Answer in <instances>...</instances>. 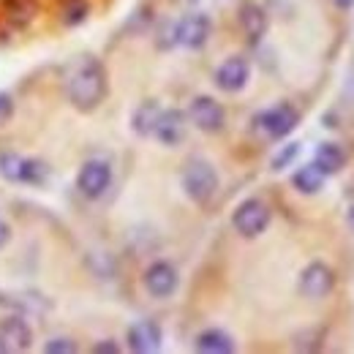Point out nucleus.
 Listing matches in <instances>:
<instances>
[{"instance_id": "1", "label": "nucleus", "mask_w": 354, "mask_h": 354, "mask_svg": "<svg viewBox=\"0 0 354 354\" xmlns=\"http://www.w3.org/2000/svg\"><path fill=\"white\" fill-rule=\"evenodd\" d=\"M66 93H68V101L77 112H95L109 93L106 66L95 55H80L68 66Z\"/></svg>"}, {"instance_id": "2", "label": "nucleus", "mask_w": 354, "mask_h": 354, "mask_svg": "<svg viewBox=\"0 0 354 354\" xmlns=\"http://www.w3.org/2000/svg\"><path fill=\"white\" fill-rule=\"evenodd\" d=\"M180 185H183L185 196H188L194 205H207V202L218 194L221 180H218L216 167H213L207 158L194 156V158H188V161H185V167H183Z\"/></svg>"}, {"instance_id": "3", "label": "nucleus", "mask_w": 354, "mask_h": 354, "mask_svg": "<svg viewBox=\"0 0 354 354\" xmlns=\"http://www.w3.org/2000/svg\"><path fill=\"white\" fill-rule=\"evenodd\" d=\"M272 221V210L265 199L259 196H251V199H243L234 213H232V226L240 237L245 240H257L259 234H265L267 226Z\"/></svg>"}, {"instance_id": "4", "label": "nucleus", "mask_w": 354, "mask_h": 354, "mask_svg": "<svg viewBox=\"0 0 354 354\" xmlns=\"http://www.w3.org/2000/svg\"><path fill=\"white\" fill-rule=\"evenodd\" d=\"M335 283H338L335 270L327 262H319V259L308 262V265L303 267L300 278H297V289H300V295L306 300H324V297H330L335 292Z\"/></svg>"}, {"instance_id": "5", "label": "nucleus", "mask_w": 354, "mask_h": 354, "mask_svg": "<svg viewBox=\"0 0 354 354\" xmlns=\"http://www.w3.org/2000/svg\"><path fill=\"white\" fill-rule=\"evenodd\" d=\"M257 126L265 131V136L281 142L300 126V109L289 101H281V104H275V106L257 115Z\"/></svg>"}, {"instance_id": "6", "label": "nucleus", "mask_w": 354, "mask_h": 354, "mask_svg": "<svg viewBox=\"0 0 354 354\" xmlns=\"http://www.w3.org/2000/svg\"><path fill=\"white\" fill-rule=\"evenodd\" d=\"M188 123L202 133H221L226 126V109L213 95H196L188 106Z\"/></svg>"}, {"instance_id": "7", "label": "nucleus", "mask_w": 354, "mask_h": 354, "mask_svg": "<svg viewBox=\"0 0 354 354\" xmlns=\"http://www.w3.org/2000/svg\"><path fill=\"white\" fill-rule=\"evenodd\" d=\"M112 185V167L104 158H90L77 175V191L85 199H101Z\"/></svg>"}, {"instance_id": "8", "label": "nucleus", "mask_w": 354, "mask_h": 354, "mask_svg": "<svg viewBox=\"0 0 354 354\" xmlns=\"http://www.w3.org/2000/svg\"><path fill=\"white\" fill-rule=\"evenodd\" d=\"M142 283H145V289H147L150 297L167 300V297L175 295L177 286H180V272H177V267L172 262L158 259V262H153V265L145 270Z\"/></svg>"}, {"instance_id": "9", "label": "nucleus", "mask_w": 354, "mask_h": 354, "mask_svg": "<svg viewBox=\"0 0 354 354\" xmlns=\"http://www.w3.org/2000/svg\"><path fill=\"white\" fill-rule=\"evenodd\" d=\"M210 36H213V19L202 11L185 14L177 22V44H183L185 49H202L210 41Z\"/></svg>"}, {"instance_id": "10", "label": "nucleus", "mask_w": 354, "mask_h": 354, "mask_svg": "<svg viewBox=\"0 0 354 354\" xmlns=\"http://www.w3.org/2000/svg\"><path fill=\"white\" fill-rule=\"evenodd\" d=\"M126 344L133 354H153L164 344V330L156 319H139L126 330Z\"/></svg>"}, {"instance_id": "11", "label": "nucleus", "mask_w": 354, "mask_h": 354, "mask_svg": "<svg viewBox=\"0 0 354 354\" xmlns=\"http://www.w3.org/2000/svg\"><path fill=\"white\" fill-rule=\"evenodd\" d=\"M248 80H251V66L240 55L226 57L221 66L216 68V85L223 93H240V90L248 85Z\"/></svg>"}, {"instance_id": "12", "label": "nucleus", "mask_w": 354, "mask_h": 354, "mask_svg": "<svg viewBox=\"0 0 354 354\" xmlns=\"http://www.w3.org/2000/svg\"><path fill=\"white\" fill-rule=\"evenodd\" d=\"M185 133H188V115L183 109H161L153 136L167 147H177L185 139Z\"/></svg>"}, {"instance_id": "13", "label": "nucleus", "mask_w": 354, "mask_h": 354, "mask_svg": "<svg viewBox=\"0 0 354 354\" xmlns=\"http://www.w3.org/2000/svg\"><path fill=\"white\" fill-rule=\"evenodd\" d=\"M0 341L8 346V352H28L33 346V330H30L28 319H22V316L0 319Z\"/></svg>"}, {"instance_id": "14", "label": "nucleus", "mask_w": 354, "mask_h": 354, "mask_svg": "<svg viewBox=\"0 0 354 354\" xmlns=\"http://www.w3.org/2000/svg\"><path fill=\"white\" fill-rule=\"evenodd\" d=\"M237 19H240V28L248 39V44H259L267 36V28H270V19H267V11L259 3H251L245 0L237 11Z\"/></svg>"}, {"instance_id": "15", "label": "nucleus", "mask_w": 354, "mask_h": 354, "mask_svg": "<svg viewBox=\"0 0 354 354\" xmlns=\"http://www.w3.org/2000/svg\"><path fill=\"white\" fill-rule=\"evenodd\" d=\"M194 346H196V352H202V354H232L237 349L234 338H232L226 330H221V327H207V330H202V333L196 335Z\"/></svg>"}, {"instance_id": "16", "label": "nucleus", "mask_w": 354, "mask_h": 354, "mask_svg": "<svg viewBox=\"0 0 354 354\" xmlns=\"http://www.w3.org/2000/svg\"><path fill=\"white\" fill-rule=\"evenodd\" d=\"M313 164L319 167V172H324L327 177L338 175L346 167V150L338 142H322L313 150Z\"/></svg>"}, {"instance_id": "17", "label": "nucleus", "mask_w": 354, "mask_h": 354, "mask_svg": "<svg viewBox=\"0 0 354 354\" xmlns=\"http://www.w3.org/2000/svg\"><path fill=\"white\" fill-rule=\"evenodd\" d=\"M0 8H3L6 22L11 28H19V30L33 25V19L39 14V3L36 0H0Z\"/></svg>"}, {"instance_id": "18", "label": "nucleus", "mask_w": 354, "mask_h": 354, "mask_svg": "<svg viewBox=\"0 0 354 354\" xmlns=\"http://www.w3.org/2000/svg\"><path fill=\"white\" fill-rule=\"evenodd\" d=\"M158 115H161V104L156 101V98H147V101H142L136 109H133L131 115V129L136 136H153L156 131V123H158Z\"/></svg>"}, {"instance_id": "19", "label": "nucleus", "mask_w": 354, "mask_h": 354, "mask_svg": "<svg viewBox=\"0 0 354 354\" xmlns=\"http://www.w3.org/2000/svg\"><path fill=\"white\" fill-rule=\"evenodd\" d=\"M324 180H327V175L319 172V167H316L313 161L292 172V185H295V191H297V194H306V196L319 194V191L324 188Z\"/></svg>"}, {"instance_id": "20", "label": "nucleus", "mask_w": 354, "mask_h": 354, "mask_svg": "<svg viewBox=\"0 0 354 354\" xmlns=\"http://www.w3.org/2000/svg\"><path fill=\"white\" fill-rule=\"evenodd\" d=\"M324 338H327V330H324V327H306L303 333L295 335L292 346H295L297 352H322Z\"/></svg>"}, {"instance_id": "21", "label": "nucleus", "mask_w": 354, "mask_h": 354, "mask_svg": "<svg viewBox=\"0 0 354 354\" xmlns=\"http://www.w3.org/2000/svg\"><path fill=\"white\" fill-rule=\"evenodd\" d=\"M49 177V167L39 158H22V172H19V183L28 185H44Z\"/></svg>"}, {"instance_id": "22", "label": "nucleus", "mask_w": 354, "mask_h": 354, "mask_svg": "<svg viewBox=\"0 0 354 354\" xmlns=\"http://www.w3.org/2000/svg\"><path fill=\"white\" fill-rule=\"evenodd\" d=\"M90 14V3L88 0H66L63 3V25L68 28H77L88 19Z\"/></svg>"}, {"instance_id": "23", "label": "nucleus", "mask_w": 354, "mask_h": 354, "mask_svg": "<svg viewBox=\"0 0 354 354\" xmlns=\"http://www.w3.org/2000/svg\"><path fill=\"white\" fill-rule=\"evenodd\" d=\"M300 150H303V145H300V142H289V145H283V147H281V150H278V153L272 156V161H270L272 172H281V169L292 167V164L297 161Z\"/></svg>"}, {"instance_id": "24", "label": "nucleus", "mask_w": 354, "mask_h": 354, "mask_svg": "<svg viewBox=\"0 0 354 354\" xmlns=\"http://www.w3.org/2000/svg\"><path fill=\"white\" fill-rule=\"evenodd\" d=\"M19 172H22V158L17 153H0V175L8 183H19Z\"/></svg>"}, {"instance_id": "25", "label": "nucleus", "mask_w": 354, "mask_h": 354, "mask_svg": "<svg viewBox=\"0 0 354 354\" xmlns=\"http://www.w3.org/2000/svg\"><path fill=\"white\" fill-rule=\"evenodd\" d=\"M46 354H77L80 352V344L71 341V338H52L44 346Z\"/></svg>"}, {"instance_id": "26", "label": "nucleus", "mask_w": 354, "mask_h": 354, "mask_svg": "<svg viewBox=\"0 0 354 354\" xmlns=\"http://www.w3.org/2000/svg\"><path fill=\"white\" fill-rule=\"evenodd\" d=\"M175 44H177V22H164L161 30H158L156 46L158 49H172Z\"/></svg>"}, {"instance_id": "27", "label": "nucleus", "mask_w": 354, "mask_h": 354, "mask_svg": "<svg viewBox=\"0 0 354 354\" xmlns=\"http://www.w3.org/2000/svg\"><path fill=\"white\" fill-rule=\"evenodd\" d=\"M14 118V98L8 93H0V126H6Z\"/></svg>"}, {"instance_id": "28", "label": "nucleus", "mask_w": 354, "mask_h": 354, "mask_svg": "<svg viewBox=\"0 0 354 354\" xmlns=\"http://www.w3.org/2000/svg\"><path fill=\"white\" fill-rule=\"evenodd\" d=\"M93 354H120V344L118 341H112V338H106V341H98V344H93Z\"/></svg>"}, {"instance_id": "29", "label": "nucleus", "mask_w": 354, "mask_h": 354, "mask_svg": "<svg viewBox=\"0 0 354 354\" xmlns=\"http://www.w3.org/2000/svg\"><path fill=\"white\" fill-rule=\"evenodd\" d=\"M8 240H11V226L0 218V251L8 245Z\"/></svg>"}, {"instance_id": "30", "label": "nucleus", "mask_w": 354, "mask_h": 354, "mask_svg": "<svg viewBox=\"0 0 354 354\" xmlns=\"http://www.w3.org/2000/svg\"><path fill=\"white\" fill-rule=\"evenodd\" d=\"M330 3H333L335 8H341V11H349L354 6V0H330Z\"/></svg>"}, {"instance_id": "31", "label": "nucleus", "mask_w": 354, "mask_h": 354, "mask_svg": "<svg viewBox=\"0 0 354 354\" xmlns=\"http://www.w3.org/2000/svg\"><path fill=\"white\" fill-rule=\"evenodd\" d=\"M346 223H349V229L354 232V205L349 207V213H346Z\"/></svg>"}, {"instance_id": "32", "label": "nucleus", "mask_w": 354, "mask_h": 354, "mask_svg": "<svg viewBox=\"0 0 354 354\" xmlns=\"http://www.w3.org/2000/svg\"><path fill=\"white\" fill-rule=\"evenodd\" d=\"M6 352H8V346H6L3 341H0V354H6Z\"/></svg>"}]
</instances>
